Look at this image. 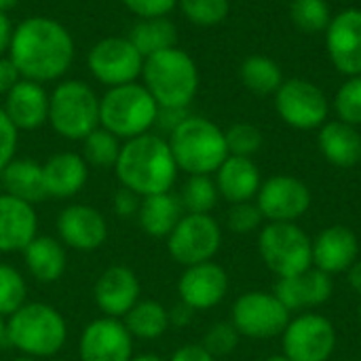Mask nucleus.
Masks as SVG:
<instances>
[{
    "mask_svg": "<svg viewBox=\"0 0 361 361\" xmlns=\"http://www.w3.org/2000/svg\"><path fill=\"white\" fill-rule=\"evenodd\" d=\"M74 38L63 23L36 15L17 23L6 55L21 78L42 85L63 78L74 61Z\"/></svg>",
    "mask_w": 361,
    "mask_h": 361,
    "instance_id": "f257e3e1",
    "label": "nucleus"
},
{
    "mask_svg": "<svg viewBox=\"0 0 361 361\" xmlns=\"http://www.w3.org/2000/svg\"><path fill=\"white\" fill-rule=\"evenodd\" d=\"M114 171L123 188H129L144 199L169 192L180 169L176 165L169 142L148 131L127 140L121 146Z\"/></svg>",
    "mask_w": 361,
    "mask_h": 361,
    "instance_id": "f03ea898",
    "label": "nucleus"
},
{
    "mask_svg": "<svg viewBox=\"0 0 361 361\" xmlns=\"http://www.w3.org/2000/svg\"><path fill=\"white\" fill-rule=\"evenodd\" d=\"M142 80L159 106L188 108L199 91V68L186 51L171 47L144 57Z\"/></svg>",
    "mask_w": 361,
    "mask_h": 361,
    "instance_id": "7ed1b4c3",
    "label": "nucleus"
},
{
    "mask_svg": "<svg viewBox=\"0 0 361 361\" xmlns=\"http://www.w3.org/2000/svg\"><path fill=\"white\" fill-rule=\"evenodd\" d=\"M169 148L178 169L190 176H209L226 161L228 148L224 131L205 116L190 114L169 133Z\"/></svg>",
    "mask_w": 361,
    "mask_h": 361,
    "instance_id": "20e7f679",
    "label": "nucleus"
},
{
    "mask_svg": "<svg viewBox=\"0 0 361 361\" xmlns=\"http://www.w3.org/2000/svg\"><path fill=\"white\" fill-rule=\"evenodd\" d=\"M68 328L61 313L44 302H30L6 322V343L25 357H51L66 345Z\"/></svg>",
    "mask_w": 361,
    "mask_h": 361,
    "instance_id": "39448f33",
    "label": "nucleus"
},
{
    "mask_svg": "<svg viewBox=\"0 0 361 361\" xmlns=\"http://www.w3.org/2000/svg\"><path fill=\"white\" fill-rule=\"evenodd\" d=\"M159 104L142 82L110 87L99 99V127L118 140L148 133L157 123Z\"/></svg>",
    "mask_w": 361,
    "mask_h": 361,
    "instance_id": "423d86ee",
    "label": "nucleus"
},
{
    "mask_svg": "<svg viewBox=\"0 0 361 361\" xmlns=\"http://www.w3.org/2000/svg\"><path fill=\"white\" fill-rule=\"evenodd\" d=\"M49 123L66 140L82 142L99 127V97L82 80H61L49 95Z\"/></svg>",
    "mask_w": 361,
    "mask_h": 361,
    "instance_id": "0eeeda50",
    "label": "nucleus"
},
{
    "mask_svg": "<svg viewBox=\"0 0 361 361\" xmlns=\"http://www.w3.org/2000/svg\"><path fill=\"white\" fill-rule=\"evenodd\" d=\"M264 264L281 279L294 277L313 267V241L294 222H271L258 237Z\"/></svg>",
    "mask_w": 361,
    "mask_h": 361,
    "instance_id": "6e6552de",
    "label": "nucleus"
},
{
    "mask_svg": "<svg viewBox=\"0 0 361 361\" xmlns=\"http://www.w3.org/2000/svg\"><path fill=\"white\" fill-rule=\"evenodd\" d=\"M87 66L93 78L110 89L135 82L142 76L144 57L127 36H108L89 49Z\"/></svg>",
    "mask_w": 361,
    "mask_h": 361,
    "instance_id": "1a4fd4ad",
    "label": "nucleus"
},
{
    "mask_svg": "<svg viewBox=\"0 0 361 361\" xmlns=\"http://www.w3.org/2000/svg\"><path fill=\"white\" fill-rule=\"evenodd\" d=\"M275 110L290 127L311 131L328 121L330 102L315 82L307 78H290L275 91Z\"/></svg>",
    "mask_w": 361,
    "mask_h": 361,
    "instance_id": "9d476101",
    "label": "nucleus"
},
{
    "mask_svg": "<svg viewBox=\"0 0 361 361\" xmlns=\"http://www.w3.org/2000/svg\"><path fill=\"white\" fill-rule=\"evenodd\" d=\"M222 243V231L209 214H184L167 237L171 258L184 267L209 262Z\"/></svg>",
    "mask_w": 361,
    "mask_h": 361,
    "instance_id": "9b49d317",
    "label": "nucleus"
},
{
    "mask_svg": "<svg viewBox=\"0 0 361 361\" xmlns=\"http://www.w3.org/2000/svg\"><path fill=\"white\" fill-rule=\"evenodd\" d=\"M241 336L247 338H273L283 334L290 324V311L279 302L275 294L247 292L233 305V322Z\"/></svg>",
    "mask_w": 361,
    "mask_h": 361,
    "instance_id": "f8f14e48",
    "label": "nucleus"
},
{
    "mask_svg": "<svg viewBox=\"0 0 361 361\" xmlns=\"http://www.w3.org/2000/svg\"><path fill=\"white\" fill-rule=\"evenodd\" d=\"M336 349L332 322L317 313H305L283 330V355L290 361H328Z\"/></svg>",
    "mask_w": 361,
    "mask_h": 361,
    "instance_id": "ddd939ff",
    "label": "nucleus"
},
{
    "mask_svg": "<svg viewBox=\"0 0 361 361\" xmlns=\"http://www.w3.org/2000/svg\"><path fill=\"white\" fill-rule=\"evenodd\" d=\"M256 205L271 222H296L311 207V190L294 176H273L262 182Z\"/></svg>",
    "mask_w": 361,
    "mask_h": 361,
    "instance_id": "4468645a",
    "label": "nucleus"
},
{
    "mask_svg": "<svg viewBox=\"0 0 361 361\" xmlns=\"http://www.w3.org/2000/svg\"><path fill=\"white\" fill-rule=\"evenodd\" d=\"M80 361H129L133 357V336L121 319H93L80 334Z\"/></svg>",
    "mask_w": 361,
    "mask_h": 361,
    "instance_id": "2eb2a0df",
    "label": "nucleus"
},
{
    "mask_svg": "<svg viewBox=\"0 0 361 361\" xmlns=\"http://www.w3.org/2000/svg\"><path fill=\"white\" fill-rule=\"evenodd\" d=\"M326 49L332 66L345 76L361 74V8L332 15L326 30Z\"/></svg>",
    "mask_w": 361,
    "mask_h": 361,
    "instance_id": "dca6fc26",
    "label": "nucleus"
},
{
    "mask_svg": "<svg viewBox=\"0 0 361 361\" xmlns=\"http://www.w3.org/2000/svg\"><path fill=\"white\" fill-rule=\"evenodd\" d=\"M228 292V275L216 262H201L186 267L178 281L180 302L188 305L192 311H205L224 300Z\"/></svg>",
    "mask_w": 361,
    "mask_h": 361,
    "instance_id": "f3484780",
    "label": "nucleus"
},
{
    "mask_svg": "<svg viewBox=\"0 0 361 361\" xmlns=\"http://www.w3.org/2000/svg\"><path fill=\"white\" fill-rule=\"evenodd\" d=\"M59 241L78 252H93L106 243V218L91 205H70L57 218Z\"/></svg>",
    "mask_w": 361,
    "mask_h": 361,
    "instance_id": "a211bd4d",
    "label": "nucleus"
},
{
    "mask_svg": "<svg viewBox=\"0 0 361 361\" xmlns=\"http://www.w3.org/2000/svg\"><path fill=\"white\" fill-rule=\"evenodd\" d=\"M93 298L106 317L121 319L140 302V279L127 267H110L95 281Z\"/></svg>",
    "mask_w": 361,
    "mask_h": 361,
    "instance_id": "6ab92c4d",
    "label": "nucleus"
},
{
    "mask_svg": "<svg viewBox=\"0 0 361 361\" xmlns=\"http://www.w3.org/2000/svg\"><path fill=\"white\" fill-rule=\"evenodd\" d=\"M332 290H334L332 275L311 267L309 271L300 275L281 277L275 283L273 294L279 298V302L288 311H302V309H313V307H322L324 302H328L332 296Z\"/></svg>",
    "mask_w": 361,
    "mask_h": 361,
    "instance_id": "aec40b11",
    "label": "nucleus"
},
{
    "mask_svg": "<svg viewBox=\"0 0 361 361\" xmlns=\"http://www.w3.org/2000/svg\"><path fill=\"white\" fill-rule=\"evenodd\" d=\"M2 110L17 131H34L49 121V93L40 82L21 78L4 95Z\"/></svg>",
    "mask_w": 361,
    "mask_h": 361,
    "instance_id": "412c9836",
    "label": "nucleus"
},
{
    "mask_svg": "<svg viewBox=\"0 0 361 361\" xmlns=\"http://www.w3.org/2000/svg\"><path fill=\"white\" fill-rule=\"evenodd\" d=\"M38 216L34 207L11 195H0V252H23L36 237Z\"/></svg>",
    "mask_w": 361,
    "mask_h": 361,
    "instance_id": "4be33fe9",
    "label": "nucleus"
},
{
    "mask_svg": "<svg viewBox=\"0 0 361 361\" xmlns=\"http://www.w3.org/2000/svg\"><path fill=\"white\" fill-rule=\"evenodd\" d=\"M360 243L351 228L347 226H328L313 241V262L315 269L336 275L349 271V267L357 260Z\"/></svg>",
    "mask_w": 361,
    "mask_h": 361,
    "instance_id": "5701e85b",
    "label": "nucleus"
},
{
    "mask_svg": "<svg viewBox=\"0 0 361 361\" xmlns=\"http://www.w3.org/2000/svg\"><path fill=\"white\" fill-rule=\"evenodd\" d=\"M87 161L76 152H57L42 163V182L47 197L70 199L87 184Z\"/></svg>",
    "mask_w": 361,
    "mask_h": 361,
    "instance_id": "b1692460",
    "label": "nucleus"
},
{
    "mask_svg": "<svg viewBox=\"0 0 361 361\" xmlns=\"http://www.w3.org/2000/svg\"><path fill=\"white\" fill-rule=\"evenodd\" d=\"M216 186L218 192L235 205V203L252 201L258 195L262 180L252 159L228 154L226 161L216 171Z\"/></svg>",
    "mask_w": 361,
    "mask_h": 361,
    "instance_id": "393cba45",
    "label": "nucleus"
},
{
    "mask_svg": "<svg viewBox=\"0 0 361 361\" xmlns=\"http://www.w3.org/2000/svg\"><path fill=\"white\" fill-rule=\"evenodd\" d=\"M324 159L336 167L349 169L361 161V133L343 121H326L317 135Z\"/></svg>",
    "mask_w": 361,
    "mask_h": 361,
    "instance_id": "a878e982",
    "label": "nucleus"
},
{
    "mask_svg": "<svg viewBox=\"0 0 361 361\" xmlns=\"http://www.w3.org/2000/svg\"><path fill=\"white\" fill-rule=\"evenodd\" d=\"M182 216H184V207L180 203V197L171 192H161L142 199L137 222L146 235L161 239L171 235V231L178 226Z\"/></svg>",
    "mask_w": 361,
    "mask_h": 361,
    "instance_id": "bb28decb",
    "label": "nucleus"
},
{
    "mask_svg": "<svg viewBox=\"0 0 361 361\" xmlns=\"http://www.w3.org/2000/svg\"><path fill=\"white\" fill-rule=\"evenodd\" d=\"M25 267L30 275L40 283H53L66 273V245L53 237H34V241L23 250Z\"/></svg>",
    "mask_w": 361,
    "mask_h": 361,
    "instance_id": "cd10ccee",
    "label": "nucleus"
},
{
    "mask_svg": "<svg viewBox=\"0 0 361 361\" xmlns=\"http://www.w3.org/2000/svg\"><path fill=\"white\" fill-rule=\"evenodd\" d=\"M2 186L6 195L25 203H38L47 197L42 182V165L32 159H13L2 171Z\"/></svg>",
    "mask_w": 361,
    "mask_h": 361,
    "instance_id": "c85d7f7f",
    "label": "nucleus"
},
{
    "mask_svg": "<svg viewBox=\"0 0 361 361\" xmlns=\"http://www.w3.org/2000/svg\"><path fill=\"white\" fill-rule=\"evenodd\" d=\"M127 38L142 53V57H148V55H154L159 51L178 47V30H176L173 21L167 17L140 19L131 27Z\"/></svg>",
    "mask_w": 361,
    "mask_h": 361,
    "instance_id": "c756f323",
    "label": "nucleus"
},
{
    "mask_svg": "<svg viewBox=\"0 0 361 361\" xmlns=\"http://www.w3.org/2000/svg\"><path fill=\"white\" fill-rule=\"evenodd\" d=\"M123 319L129 334L142 341H154L169 328V311L157 300H140Z\"/></svg>",
    "mask_w": 361,
    "mask_h": 361,
    "instance_id": "7c9ffc66",
    "label": "nucleus"
},
{
    "mask_svg": "<svg viewBox=\"0 0 361 361\" xmlns=\"http://www.w3.org/2000/svg\"><path fill=\"white\" fill-rule=\"evenodd\" d=\"M241 82L256 95H275L283 82V72L279 63L267 55H250L239 68Z\"/></svg>",
    "mask_w": 361,
    "mask_h": 361,
    "instance_id": "2f4dec72",
    "label": "nucleus"
},
{
    "mask_svg": "<svg viewBox=\"0 0 361 361\" xmlns=\"http://www.w3.org/2000/svg\"><path fill=\"white\" fill-rule=\"evenodd\" d=\"M290 19L305 34L326 32L332 21V11L326 0H292Z\"/></svg>",
    "mask_w": 361,
    "mask_h": 361,
    "instance_id": "473e14b6",
    "label": "nucleus"
},
{
    "mask_svg": "<svg viewBox=\"0 0 361 361\" xmlns=\"http://www.w3.org/2000/svg\"><path fill=\"white\" fill-rule=\"evenodd\" d=\"M121 146L123 144L114 133L97 127L82 140V159L93 167H114Z\"/></svg>",
    "mask_w": 361,
    "mask_h": 361,
    "instance_id": "72a5a7b5",
    "label": "nucleus"
},
{
    "mask_svg": "<svg viewBox=\"0 0 361 361\" xmlns=\"http://www.w3.org/2000/svg\"><path fill=\"white\" fill-rule=\"evenodd\" d=\"M218 186L209 176H190L182 186L180 203L186 214H209L218 203Z\"/></svg>",
    "mask_w": 361,
    "mask_h": 361,
    "instance_id": "f704fd0d",
    "label": "nucleus"
},
{
    "mask_svg": "<svg viewBox=\"0 0 361 361\" xmlns=\"http://www.w3.org/2000/svg\"><path fill=\"white\" fill-rule=\"evenodd\" d=\"M178 6L190 23L201 27L222 23L231 11L228 0H178Z\"/></svg>",
    "mask_w": 361,
    "mask_h": 361,
    "instance_id": "c9c22d12",
    "label": "nucleus"
},
{
    "mask_svg": "<svg viewBox=\"0 0 361 361\" xmlns=\"http://www.w3.org/2000/svg\"><path fill=\"white\" fill-rule=\"evenodd\" d=\"M25 281L21 273L8 264H0V315L11 317L25 305Z\"/></svg>",
    "mask_w": 361,
    "mask_h": 361,
    "instance_id": "e433bc0d",
    "label": "nucleus"
},
{
    "mask_svg": "<svg viewBox=\"0 0 361 361\" xmlns=\"http://www.w3.org/2000/svg\"><path fill=\"white\" fill-rule=\"evenodd\" d=\"M334 110L338 121L357 127L361 125V74L347 76L334 95Z\"/></svg>",
    "mask_w": 361,
    "mask_h": 361,
    "instance_id": "4c0bfd02",
    "label": "nucleus"
},
{
    "mask_svg": "<svg viewBox=\"0 0 361 361\" xmlns=\"http://www.w3.org/2000/svg\"><path fill=\"white\" fill-rule=\"evenodd\" d=\"M228 154L233 157H247L256 154L262 148V131L252 123H235L224 131Z\"/></svg>",
    "mask_w": 361,
    "mask_h": 361,
    "instance_id": "58836bf2",
    "label": "nucleus"
},
{
    "mask_svg": "<svg viewBox=\"0 0 361 361\" xmlns=\"http://www.w3.org/2000/svg\"><path fill=\"white\" fill-rule=\"evenodd\" d=\"M239 332L233 324L228 322H220L216 326L209 328V332L205 334L203 338V347L214 355V357H222V355H228L237 349L239 345Z\"/></svg>",
    "mask_w": 361,
    "mask_h": 361,
    "instance_id": "ea45409f",
    "label": "nucleus"
},
{
    "mask_svg": "<svg viewBox=\"0 0 361 361\" xmlns=\"http://www.w3.org/2000/svg\"><path fill=\"white\" fill-rule=\"evenodd\" d=\"M226 222H228V228L233 233H239V235H245V233H254L260 222H262V214L258 209L256 203L252 201H245V203H235L226 216Z\"/></svg>",
    "mask_w": 361,
    "mask_h": 361,
    "instance_id": "a19ab883",
    "label": "nucleus"
},
{
    "mask_svg": "<svg viewBox=\"0 0 361 361\" xmlns=\"http://www.w3.org/2000/svg\"><path fill=\"white\" fill-rule=\"evenodd\" d=\"M19 131L0 106V171L15 159Z\"/></svg>",
    "mask_w": 361,
    "mask_h": 361,
    "instance_id": "79ce46f5",
    "label": "nucleus"
},
{
    "mask_svg": "<svg viewBox=\"0 0 361 361\" xmlns=\"http://www.w3.org/2000/svg\"><path fill=\"white\" fill-rule=\"evenodd\" d=\"M123 4L137 19H152V17H167L178 6V0H123Z\"/></svg>",
    "mask_w": 361,
    "mask_h": 361,
    "instance_id": "37998d69",
    "label": "nucleus"
},
{
    "mask_svg": "<svg viewBox=\"0 0 361 361\" xmlns=\"http://www.w3.org/2000/svg\"><path fill=\"white\" fill-rule=\"evenodd\" d=\"M190 116L188 108H169V106H159L157 112V127L163 129L165 133H171L173 129H178L186 118Z\"/></svg>",
    "mask_w": 361,
    "mask_h": 361,
    "instance_id": "c03bdc74",
    "label": "nucleus"
},
{
    "mask_svg": "<svg viewBox=\"0 0 361 361\" xmlns=\"http://www.w3.org/2000/svg\"><path fill=\"white\" fill-rule=\"evenodd\" d=\"M140 203H142V197H137V195L131 192L129 188H121V190H116V195L112 197V209H114L118 216H123V218L137 216Z\"/></svg>",
    "mask_w": 361,
    "mask_h": 361,
    "instance_id": "a18cd8bd",
    "label": "nucleus"
},
{
    "mask_svg": "<svg viewBox=\"0 0 361 361\" xmlns=\"http://www.w3.org/2000/svg\"><path fill=\"white\" fill-rule=\"evenodd\" d=\"M19 80H21V74L17 72L15 63L11 61L8 55H2L0 57V95H6Z\"/></svg>",
    "mask_w": 361,
    "mask_h": 361,
    "instance_id": "49530a36",
    "label": "nucleus"
},
{
    "mask_svg": "<svg viewBox=\"0 0 361 361\" xmlns=\"http://www.w3.org/2000/svg\"><path fill=\"white\" fill-rule=\"evenodd\" d=\"M169 361H214V355L203 345H186L178 349Z\"/></svg>",
    "mask_w": 361,
    "mask_h": 361,
    "instance_id": "de8ad7c7",
    "label": "nucleus"
},
{
    "mask_svg": "<svg viewBox=\"0 0 361 361\" xmlns=\"http://www.w3.org/2000/svg\"><path fill=\"white\" fill-rule=\"evenodd\" d=\"M192 317H195V311H192L188 305L180 302V305H176V307L169 311V326L184 328V326H188V324L192 322Z\"/></svg>",
    "mask_w": 361,
    "mask_h": 361,
    "instance_id": "09e8293b",
    "label": "nucleus"
},
{
    "mask_svg": "<svg viewBox=\"0 0 361 361\" xmlns=\"http://www.w3.org/2000/svg\"><path fill=\"white\" fill-rule=\"evenodd\" d=\"M13 23L8 19L6 13L0 11V57L4 53H8V44H11V38H13Z\"/></svg>",
    "mask_w": 361,
    "mask_h": 361,
    "instance_id": "8fccbe9b",
    "label": "nucleus"
},
{
    "mask_svg": "<svg viewBox=\"0 0 361 361\" xmlns=\"http://www.w3.org/2000/svg\"><path fill=\"white\" fill-rule=\"evenodd\" d=\"M347 277H349V286H351L357 294H361V260H355V262L349 267Z\"/></svg>",
    "mask_w": 361,
    "mask_h": 361,
    "instance_id": "3c124183",
    "label": "nucleus"
},
{
    "mask_svg": "<svg viewBox=\"0 0 361 361\" xmlns=\"http://www.w3.org/2000/svg\"><path fill=\"white\" fill-rule=\"evenodd\" d=\"M129 361H165L163 357H159V355H152V353H144V355H135V357H131Z\"/></svg>",
    "mask_w": 361,
    "mask_h": 361,
    "instance_id": "603ef678",
    "label": "nucleus"
},
{
    "mask_svg": "<svg viewBox=\"0 0 361 361\" xmlns=\"http://www.w3.org/2000/svg\"><path fill=\"white\" fill-rule=\"evenodd\" d=\"M6 343V319L0 315V345Z\"/></svg>",
    "mask_w": 361,
    "mask_h": 361,
    "instance_id": "864d4df0",
    "label": "nucleus"
},
{
    "mask_svg": "<svg viewBox=\"0 0 361 361\" xmlns=\"http://www.w3.org/2000/svg\"><path fill=\"white\" fill-rule=\"evenodd\" d=\"M17 2H19V0H0V11H2V13H6L8 8L17 6Z\"/></svg>",
    "mask_w": 361,
    "mask_h": 361,
    "instance_id": "5fc2aeb1",
    "label": "nucleus"
},
{
    "mask_svg": "<svg viewBox=\"0 0 361 361\" xmlns=\"http://www.w3.org/2000/svg\"><path fill=\"white\" fill-rule=\"evenodd\" d=\"M264 361H290L286 355H271L269 360H264Z\"/></svg>",
    "mask_w": 361,
    "mask_h": 361,
    "instance_id": "6e6d98bb",
    "label": "nucleus"
},
{
    "mask_svg": "<svg viewBox=\"0 0 361 361\" xmlns=\"http://www.w3.org/2000/svg\"><path fill=\"white\" fill-rule=\"evenodd\" d=\"M13 361H36L34 357H19V360H13Z\"/></svg>",
    "mask_w": 361,
    "mask_h": 361,
    "instance_id": "4d7b16f0",
    "label": "nucleus"
},
{
    "mask_svg": "<svg viewBox=\"0 0 361 361\" xmlns=\"http://www.w3.org/2000/svg\"><path fill=\"white\" fill-rule=\"evenodd\" d=\"M360 322H361V305H360Z\"/></svg>",
    "mask_w": 361,
    "mask_h": 361,
    "instance_id": "13d9d810",
    "label": "nucleus"
},
{
    "mask_svg": "<svg viewBox=\"0 0 361 361\" xmlns=\"http://www.w3.org/2000/svg\"><path fill=\"white\" fill-rule=\"evenodd\" d=\"M360 361H361V357H360Z\"/></svg>",
    "mask_w": 361,
    "mask_h": 361,
    "instance_id": "bf43d9fd",
    "label": "nucleus"
}]
</instances>
